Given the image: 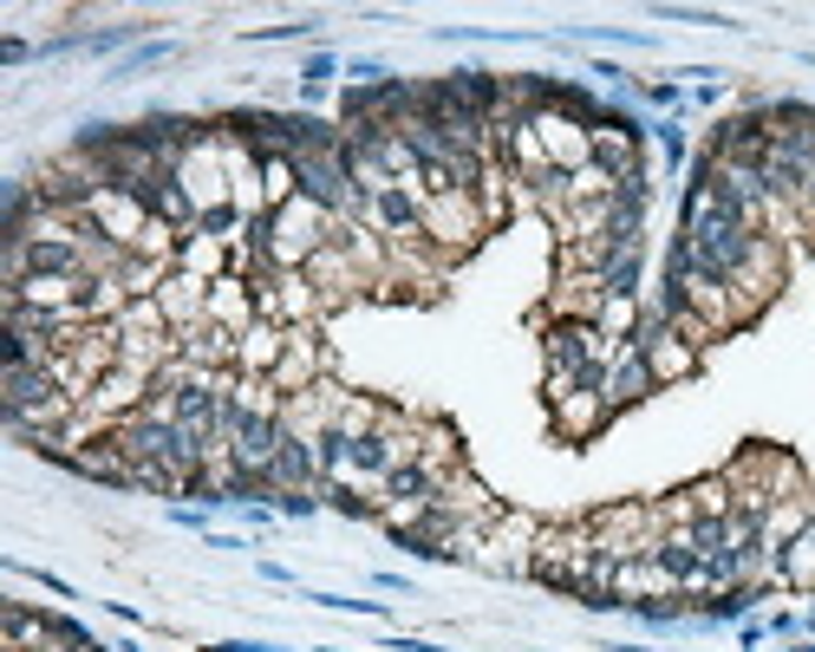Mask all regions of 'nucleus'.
I'll return each mask as SVG.
<instances>
[{"instance_id": "obj_2", "label": "nucleus", "mask_w": 815, "mask_h": 652, "mask_svg": "<svg viewBox=\"0 0 815 652\" xmlns=\"http://www.w3.org/2000/svg\"><path fill=\"white\" fill-rule=\"evenodd\" d=\"M541 360H548V378H575L581 365L613 360V346L600 340V327H593L588 313H548V327H541Z\"/></svg>"}, {"instance_id": "obj_1", "label": "nucleus", "mask_w": 815, "mask_h": 652, "mask_svg": "<svg viewBox=\"0 0 815 652\" xmlns=\"http://www.w3.org/2000/svg\"><path fill=\"white\" fill-rule=\"evenodd\" d=\"M333 242V216L326 210H313L307 196H288L281 210H268V255L281 261V268H307L320 248Z\"/></svg>"}, {"instance_id": "obj_25", "label": "nucleus", "mask_w": 815, "mask_h": 652, "mask_svg": "<svg viewBox=\"0 0 815 652\" xmlns=\"http://www.w3.org/2000/svg\"><path fill=\"white\" fill-rule=\"evenodd\" d=\"M261 580H275V587H294V568H281V562H261Z\"/></svg>"}, {"instance_id": "obj_4", "label": "nucleus", "mask_w": 815, "mask_h": 652, "mask_svg": "<svg viewBox=\"0 0 815 652\" xmlns=\"http://www.w3.org/2000/svg\"><path fill=\"white\" fill-rule=\"evenodd\" d=\"M653 575L666 580V587H698V580H705V555L685 542V528H659V542H653Z\"/></svg>"}, {"instance_id": "obj_20", "label": "nucleus", "mask_w": 815, "mask_h": 652, "mask_svg": "<svg viewBox=\"0 0 815 652\" xmlns=\"http://www.w3.org/2000/svg\"><path fill=\"white\" fill-rule=\"evenodd\" d=\"M203 652H294V646H281V640H216Z\"/></svg>"}, {"instance_id": "obj_10", "label": "nucleus", "mask_w": 815, "mask_h": 652, "mask_svg": "<svg viewBox=\"0 0 815 652\" xmlns=\"http://www.w3.org/2000/svg\"><path fill=\"white\" fill-rule=\"evenodd\" d=\"M183 46L176 40H144V46H131L118 66H111V78H138V73H150V66H163V60H176Z\"/></svg>"}, {"instance_id": "obj_12", "label": "nucleus", "mask_w": 815, "mask_h": 652, "mask_svg": "<svg viewBox=\"0 0 815 652\" xmlns=\"http://www.w3.org/2000/svg\"><path fill=\"white\" fill-rule=\"evenodd\" d=\"M320 509H326L320 490H275V515H281V522H313Z\"/></svg>"}, {"instance_id": "obj_16", "label": "nucleus", "mask_w": 815, "mask_h": 652, "mask_svg": "<svg viewBox=\"0 0 815 652\" xmlns=\"http://www.w3.org/2000/svg\"><path fill=\"white\" fill-rule=\"evenodd\" d=\"M7 575H26V580H40V587H46L53 600H78V587H73V580H60L53 568H20V562H7Z\"/></svg>"}, {"instance_id": "obj_6", "label": "nucleus", "mask_w": 815, "mask_h": 652, "mask_svg": "<svg viewBox=\"0 0 815 652\" xmlns=\"http://www.w3.org/2000/svg\"><path fill=\"white\" fill-rule=\"evenodd\" d=\"M593 293H600V300H620V307H640V293H646V248L607 261L600 281H593Z\"/></svg>"}, {"instance_id": "obj_14", "label": "nucleus", "mask_w": 815, "mask_h": 652, "mask_svg": "<svg viewBox=\"0 0 815 652\" xmlns=\"http://www.w3.org/2000/svg\"><path fill=\"white\" fill-rule=\"evenodd\" d=\"M320 33V13H300V20H288V26H255L248 40H261V46H281V40H313Z\"/></svg>"}, {"instance_id": "obj_19", "label": "nucleus", "mask_w": 815, "mask_h": 652, "mask_svg": "<svg viewBox=\"0 0 815 652\" xmlns=\"http://www.w3.org/2000/svg\"><path fill=\"white\" fill-rule=\"evenodd\" d=\"M210 515H216V509H196V503H170V522H176V528H196V535H210Z\"/></svg>"}, {"instance_id": "obj_9", "label": "nucleus", "mask_w": 815, "mask_h": 652, "mask_svg": "<svg viewBox=\"0 0 815 652\" xmlns=\"http://www.w3.org/2000/svg\"><path fill=\"white\" fill-rule=\"evenodd\" d=\"M653 20H672V26H718V33H743L731 13H718V7H672V0H659L653 7Z\"/></svg>"}, {"instance_id": "obj_18", "label": "nucleus", "mask_w": 815, "mask_h": 652, "mask_svg": "<svg viewBox=\"0 0 815 652\" xmlns=\"http://www.w3.org/2000/svg\"><path fill=\"white\" fill-rule=\"evenodd\" d=\"M26 60H40V40H20V33H7V40H0V66H26Z\"/></svg>"}, {"instance_id": "obj_5", "label": "nucleus", "mask_w": 815, "mask_h": 652, "mask_svg": "<svg viewBox=\"0 0 815 652\" xmlns=\"http://www.w3.org/2000/svg\"><path fill=\"white\" fill-rule=\"evenodd\" d=\"M340 73H346V60H340L333 46H313V53H307V66H300V85H294L300 111H320V105L340 92Z\"/></svg>"}, {"instance_id": "obj_26", "label": "nucleus", "mask_w": 815, "mask_h": 652, "mask_svg": "<svg viewBox=\"0 0 815 652\" xmlns=\"http://www.w3.org/2000/svg\"><path fill=\"white\" fill-rule=\"evenodd\" d=\"M111 652H144V646H138V640H118V646H111Z\"/></svg>"}, {"instance_id": "obj_15", "label": "nucleus", "mask_w": 815, "mask_h": 652, "mask_svg": "<svg viewBox=\"0 0 815 652\" xmlns=\"http://www.w3.org/2000/svg\"><path fill=\"white\" fill-rule=\"evenodd\" d=\"M640 105H653V111H685V105H691V92H685V85H672V78H653V85H640Z\"/></svg>"}, {"instance_id": "obj_11", "label": "nucleus", "mask_w": 815, "mask_h": 652, "mask_svg": "<svg viewBox=\"0 0 815 652\" xmlns=\"http://www.w3.org/2000/svg\"><path fill=\"white\" fill-rule=\"evenodd\" d=\"M653 145L666 157V170H685V163H691V138H685L678 118H653Z\"/></svg>"}, {"instance_id": "obj_3", "label": "nucleus", "mask_w": 815, "mask_h": 652, "mask_svg": "<svg viewBox=\"0 0 815 652\" xmlns=\"http://www.w3.org/2000/svg\"><path fill=\"white\" fill-rule=\"evenodd\" d=\"M653 392H659V378H653L646 353H640V346H620L613 365H607V411L620 418L626 405H640V398H653Z\"/></svg>"}, {"instance_id": "obj_13", "label": "nucleus", "mask_w": 815, "mask_h": 652, "mask_svg": "<svg viewBox=\"0 0 815 652\" xmlns=\"http://www.w3.org/2000/svg\"><path fill=\"white\" fill-rule=\"evenodd\" d=\"M307 600H313V607H333V613H366V620H392V613H385V600H353V594H326V587H313Z\"/></svg>"}, {"instance_id": "obj_22", "label": "nucleus", "mask_w": 815, "mask_h": 652, "mask_svg": "<svg viewBox=\"0 0 815 652\" xmlns=\"http://www.w3.org/2000/svg\"><path fill=\"white\" fill-rule=\"evenodd\" d=\"M763 640H770V627H763V620L750 613V620H743V627H738V646H743V652H757V646H763Z\"/></svg>"}, {"instance_id": "obj_17", "label": "nucleus", "mask_w": 815, "mask_h": 652, "mask_svg": "<svg viewBox=\"0 0 815 652\" xmlns=\"http://www.w3.org/2000/svg\"><path fill=\"white\" fill-rule=\"evenodd\" d=\"M385 78H398L385 60H346V85H385Z\"/></svg>"}, {"instance_id": "obj_7", "label": "nucleus", "mask_w": 815, "mask_h": 652, "mask_svg": "<svg viewBox=\"0 0 815 652\" xmlns=\"http://www.w3.org/2000/svg\"><path fill=\"white\" fill-rule=\"evenodd\" d=\"M320 496L333 515H346V522H378V496H366L360 483H346V477H333V483H320Z\"/></svg>"}, {"instance_id": "obj_8", "label": "nucleus", "mask_w": 815, "mask_h": 652, "mask_svg": "<svg viewBox=\"0 0 815 652\" xmlns=\"http://www.w3.org/2000/svg\"><path fill=\"white\" fill-rule=\"evenodd\" d=\"M568 46H640V53H653L659 40L653 33H640V26H568L561 33Z\"/></svg>"}, {"instance_id": "obj_24", "label": "nucleus", "mask_w": 815, "mask_h": 652, "mask_svg": "<svg viewBox=\"0 0 815 652\" xmlns=\"http://www.w3.org/2000/svg\"><path fill=\"white\" fill-rule=\"evenodd\" d=\"M203 548H255V542H248V535H228V528H210Z\"/></svg>"}, {"instance_id": "obj_23", "label": "nucleus", "mask_w": 815, "mask_h": 652, "mask_svg": "<svg viewBox=\"0 0 815 652\" xmlns=\"http://www.w3.org/2000/svg\"><path fill=\"white\" fill-rule=\"evenodd\" d=\"M378 652H450L438 640H378Z\"/></svg>"}, {"instance_id": "obj_21", "label": "nucleus", "mask_w": 815, "mask_h": 652, "mask_svg": "<svg viewBox=\"0 0 815 652\" xmlns=\"http://www.w3.org/2000/svg\"><path fill=\"white\" fill-rule=\"evenodd\" d=\"M372 587H385V594H418V580H411V575H392V568H372Z\"/></svg>"}, {"instance_id": "obj_27", "label": "nucleus", "mask_w": 815, "mask_h": 652, "mask_svg": "<svg viewBox=\"0 0 815 652\" xmlns=\"http://www.w3.org/2000/svg\"><path fill=\"white\" fill-rule=\"evenodd\" d=\"M320 652H353V646H320Z\"/></svg>"}]
</instances>
